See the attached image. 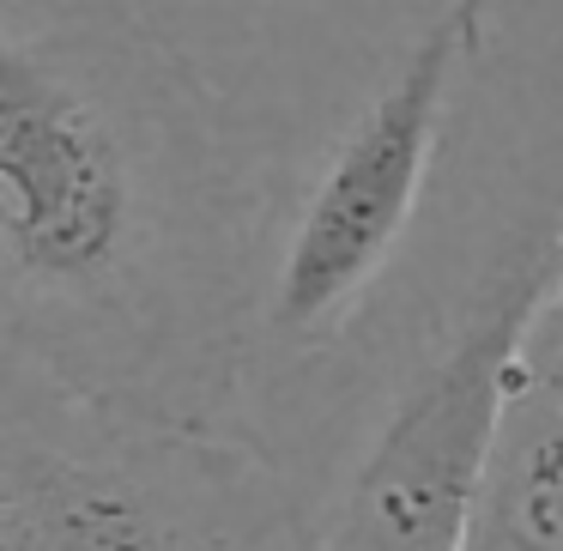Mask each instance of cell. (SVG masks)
<instances>
[{
    "label": "cell",
    "instance_id": "obj_5",
    "mask_svg": "<svg viewBox=\"0 0 563 551\" xmlns=\"http://www.w3.org/2000/svg\"><path fill=\"white\" fill-rule=\"evenodd\" d=\"M466 551H563V224L545 297L509 370Z\"/></svg>",
    "mask_w": 563,
    "mask_h": 551
},
{
    "label": "cell",
    "instance_id": "obj_3",
    "mask_svg": "<svg viewBox=\"0 0 563 551\" xmlns=\"http://www.w3.org/2000/svg\"><path fill=\"white\" fill-rule=\"evenodd\" d=\"M558 224L563 207L509 231L449 304L364 345L297 473V551H466Z\"/></svg>",
    "mask_w": 563,
    "mask_h": 551
},
{
    "label": "cell",
    "instance_id": "obj_2",
    "mask_svg": "<svg viewBox=\"0 0 563 551\" xmlns=\"http://www.w3.org/2000/svg\"><path fill=\"white\" fill-rule=\"evenodd\" d=\"M485 25L490 0H442L388 86L297 176L285 219L267 224L243 430L267 442L291 478L340 406L376 297L418 231L442 128L485 49Z\"/></svg>",
    "mask_w": 563,
    "mask_h": 551
},
{
    "label": "cell",
    "instance_id": "obj_1",
    "mask_svg": "<svg viewBox=\"0 0 563 551\" xmlns=\"http://www.w3.org/2000/svg\"><path fill=\"white\" fill-rule=\"evenodd\" d=\"M267 200L134 0H0V370L243 430Z\"/></svg>",
    "mask_w": 563,
    "mask_h": 551
},
{
    "label": "cell",
    "instance_id": "obj_4",
    "mask_svg": "<svg viewBox=\"0 0 563 551\" xmlns=\"http://www.w3.org/2000/svg\"><path fill=\"white\" fill-rule=\"evenodd\" d=\"M303 497L249 430L86 406L0 370V551H297Z\"/></svg>",
    "mask_w": 563,
    "mask_h": 551
}]
</instances>
